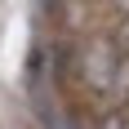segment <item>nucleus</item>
Segmentation results:
<instances>
[{"mask_svg":"<svg viewBox=\"0 0 129 129\" xmlns=\"http://www.w3.org/2000/svg\"><path fill=\"white\" fill-rule=\"evenodd\" d=\"M111 45H116V49H120V53L129 58V13L120 18V27H116V36H111Z\"/></svg>","mask_w":129,"mask_h":129,"instance_id":"1","label":"nucleus"},{"mask_svg":"<svg viewBox=\"0 0 129 129\" xmlns=\"http://www.w3.org/2000/svg\"><path fill=\"white\" fill-rule=\"evenodd\" d=\"M98 129H125V116H120V111H111V116H107Z\"/></svg>","mask_w":129,"mask_h":129,"instance_id":"2","label":"nucleus"},{"mask_svg":"<svg viewBox=\"0 0 129 129\" xmlns=\"http://www.w3.org/2000/svg\"><path fill=\"white\" fill-rule=\"evenodd\" d=\"M111 5H120V9H125V13H129V0H111Z\"/></svg>","mask_w":129,"mask_h":129,"instance_id":"3","label":"nucleus"}]
</instances>
